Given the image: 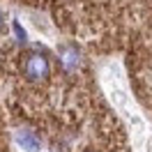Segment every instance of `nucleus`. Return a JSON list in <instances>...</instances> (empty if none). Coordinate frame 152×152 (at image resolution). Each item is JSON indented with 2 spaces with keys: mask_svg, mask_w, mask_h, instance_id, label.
<instances>
[{
  "mask_svg": "<svg viewBox=\"0 0 152 152\" xmlns=\"http://www.w3.org/2000/svg\"><path fill=\"white\" fill-rule=\"evenodd\" d=\"M14 138H16V143L21 145V150H26V152H39L42 150V138H39L32 129H28V127L16 129Z\"/></svg>",
  "mask_w": 152,
  "mask_h": 152,
  "instance_id": "7ed1b4c3",
  "label": "nucleus"
},
{
  "mask_svg": "<svg viewBox=\"0 0 152 152\" xmlns=\"http://www.w3.org/2000/svg\"><path fill=\"white\" fill-rule=\"evenodd\" d=\"M58 60L65 72H76L83 65V56H81V48L76 44H60L58 46Z\"/></svg>",
  "mask_w": 152,
  "mask_h": 152,
  "instance_id": "f03ea898",
  "label": "nucleus"
},
{
  "mask_svg": "<svg viewBox=\"0 0 152 152\" xmlns=\"http://www.w3.org/2000/svg\"><path fill=\"white\" fill-rule=\"evenodd\" d=\"M12 30H14V37H16V42H21V44H23V42H26V30L21 28L19 26V21H12Z\"/></svg>",
  "mask_w": 152,
  "mask_h": 152,
  "instance_id": "20e7f679",
  "label": "nucleus"
},
{
  "mask_svg": "<svg viewBox=\"0 0 152 152\" xmlns=\"http://www.w3.org/2000/svg\"><path fill=\"white\" fill-rule=\"evenodd\" d=\"M148 152H152V141H150V145H148Z\"/></svg>",
  "mask_w": 152,
  "mask_h": 152,
  "instance_id": "39448f33",
  "label": "nucleus"
},
{
  "mask_svg": "<svg viewBox=\"0 0 152 152\" xmlns=\"http://www.w3.org/2000/svg\"><path fill=\"white\" fill-rule=\"evenodd\" d=\"M23 74L28 76L30 81H35V83L46 81L48 74H51V65H48L46 53H42V51L28 53V56H26V62H23Z\"/></svg>",
  "mask_w": 152,
  "mask_h": 152,
  "instance_id": "f257e3e1",
  "label": "nucleus"
},
{
  "mask_svg": "<svg viewBox=\"0 0 152 152\" xmlns=\"http://www.w3.org/2000/svg\"><path fill=\"white\" fill-rule=\"evenodd\" d=\"M0 28H2V14H0Z\"/></svg>",
  "mask_w": 152,
  "mask_h": 152,
  "instance_id": "423d86ee",
  "label": "nucleus"
}]
</instances>
